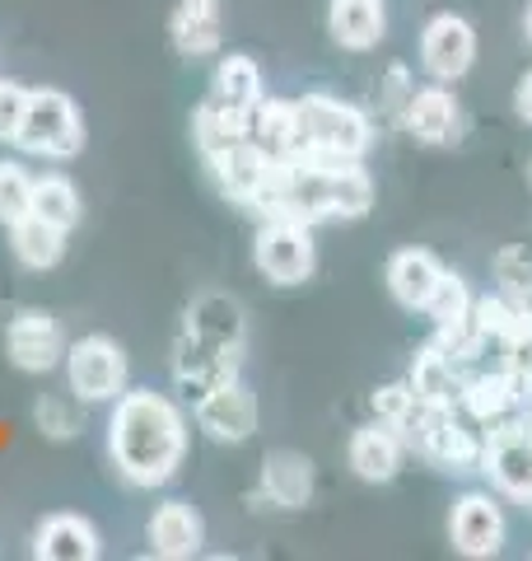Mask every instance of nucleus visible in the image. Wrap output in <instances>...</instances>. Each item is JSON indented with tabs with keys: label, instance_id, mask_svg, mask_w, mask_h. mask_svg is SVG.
<instances>
[{
	"label": "nucleus",
	"instance_id": "f257e3e1",
	"mask_svg": "<svg viewBox=\"0 0 532 561\" xmlns=\"http://www.w3.org/2000/svg\"><path fill=\"white\" fill-rule=\"evenodd\" d=\"M108 454L122 482L164 486L187 459V416L169 393L127 389L108 416Z\"/></svg>",
	"mask_w": 532,
	"mask_h": 561
},
{
	"label": "nucleus",
	"instance_id": "f03ea898",
	"mask_svg": "<svg viewBox=\"0 0 532 561\" xmlns=\"http://www.w3.org/2000/svg\"><path fill=\"white\" fill-rule=\"evenodd\" d=\"M294 117H299V136H294L290 160L342 164V160H365V150L374 146V127H369V117L355 108V103H342L332 94L294 99Z\"/></svg>",
	"mask_w": 532,
	"mask_h": 561
},
{
	"label": "nucleus",
	"instance_id": "7ed1b4c3",
	"mask_svg": "<svg viewBox=\"0 0 532 561\" xmlns=\"http://www.w3.org/2000/svg\"><path fill=\"white\" fill-rule=\"evenodd\" d=\"M14 146L38 160H76L84 150V117L66 90H33Z\"/></svg>",
	"mask_w": 532,
	"mask_h": 561
},
{
	"label": "nucleus",
	"instance_id": "20e7f679",
	"mask_svg": "<svg viewBox=\"0 0 532 561\" xmlns=\"http://www.w3.org/2000/svg\"><path fill=\"white\" fill-rule=\"evenodd\" d=\"M127 351L108 332H89V337L66 346V389L80 402H117L127 393Z\"/></svg>",
	"mask_w": 532,
	"mask_h": 561
},
{
	"label": "nucleus",
	"instance_id": "39448f33",
	"mask_svg": "<svg viewBox=\"0 0 532 561\" xmlns=\"http://www.w3.org/2000/svg\"><path fill=\"white\" fill-rule=\"evenodd\" d=\"M253 262L266 280H276V286H299V280H309L317 267L313 225L290 220V216L266 220L257 230V243H253Z\"/></svg>",
	"mask_w": 532,
	"mask_h": 561
},
{
	"label": "nucleus",
	"instance_id": "423d86ee",
	"mask_svg": "<svg viewBox=\"0 0 532 561\" xmlns=\"http://www.w3.org/2000/svg\"><path fill=\"white\" fill-rule=\"evenodd\" d=\"M482 472L513 501H532V421L500 416L490 421V435L482 445Z\"/></svg>",
	"mask_w": 532,
	"mask_h": 561
},
{
	"label": "nucleus",
	"instance_id": "0eeeda50",
	"mask_svg": "<svg viewBox=\"0 0 532 561\" xmlns=\"http://www.w3.org/2000/svg\"><path fill=\"white\" fill-rule=\"evenodd\" d=\"M66 332L47 309H20L5 323V356L24 375H51L66 365Z\"/></svg>",
	"mask_w": 532,
	"mask_h": 561
},
{
	"label": "nucleus",
	"instance_id": "6e6552de",
	"mask_svg": "<svg viewBox=\"0 0 532 561\" xmlns=\"http://www.w3.org/2000/svg\"><path fill=\"white\" fill-rule=\"evenodd\" d=\"M239 365H243V351L234 346H216V342H201L183 332L173 346V379H177V393L183 398H206L210 389H220V383L239 379Z\"/></svg>",
	"mask_w": 532,
	"mask_h": 561
},
{
	"label": "nucleus",
	"instance_id": "1a4fd4ad",
	"mask_svg": "<svg viewBox=\"0 0 532 561\" xmlns=\"http://www.w3.org/2000/svg\"><path fill=\"white\" fill-rule=\"evenodd\" d=\"M192 412H197V426L220 445H243L257 431V398L243 379H229L220 389H210L206 398L192 402Z\"/></svg>",
	"mask_w": 532,
	"mask_h": 561
},
{
	"label": "nucleus",
	"instance_id": "9d476101",
	"mask_svg": "<svg viewBox=\"0 0 532 561\" xmlns=\"http://www.w3.org/2000/svg\"><path fill=\"white\" fill-rule=\"evenodd\" d=\"M420 61L430 70L435 80H463L472 61H476V33L467 20H458V14H435L430 24L420 33Z\"/></svg>",
	"mask_w": 532,
	"mask_h": 561
},
{
	"label": "nucleus",
	"instance_id": "9b49d317",
	"mask_svg": "<svg viewBox=\"0 0 532 561\" xmlns=\"http://www.w3.org/2000/svg\"><path fill=\"white\" fill-rule=\"evenodd\" d=\"M206 164H210V179H216V187L224 197L247 206V210H253V202L266 192V179H271V154H262L247 136L216 150V154H206Z\"/></svg>",
	"mask_w": 532,
	"mask_h": 561
},
{
	"label": "nucleus",
	"instance_id": "f8f14e48",
	"mask_svg": "<svg viewBox=\"0 0 532 561\" xmlns=\"http://www.w3.org/2000/svg\"><path fill=\"white\" fill-rule=\"evenodd\" d=\"M33 557L38 561H99L103 538L94 519L80 511H51L38 529H33Z\"/></svg>",
	"mask_w": 532,
	"mask_h": 561
},
{
	"label": "nucleus",
	"instance_id": "ddd939ff",
	"mask_svg": "<svg viewBox=\"0 0 532 561\" xmlns=\"http://www.w3.org/2000/svg\"><path fill=\"white\" fill-rule=\"evenodd\" d=\"M449 534H453V548L463 557H495L505 548V515H500V505H495L490 496L467 491V496L453 505Z\"/></svg>",
	"mask_w": 532,
	"mask_h": 561
},
{
	"label": "nucleus",
	"instance_id": "4468645a",
	"mask_svg": "<svg viewBox=\"0 0 532 561\" xmlns=\"http://www.w3.org/2000/svg\"><path fill=\"white\" fill-rule=\"evenodd\" d=\"M146 538H150V552L154 557L187 561V557L201 552L206 524H201V515L192 511L187 501H164V505H154V515L146 519Z\"/></svg>",
	"mask_w": 532,
	"mask_h": 561
},
{
	"label": "nucleus",
	"instance_id": "2eb2a0df",
	"mask_svg": "<svg viewBox=\"0 0 532 561\" xmlns=\"http://www.w3.org/2000/svg\"><path fill=\"white\" fill-rule=\"evenodd\" d=\"M169 38L183 57H216L224 43V0H177L169 14Z\"/></svg>",
	"mask_w": 532,
	"mask_h": 561
},
{
	"label": "nucleus",
	"instance_id": "dca6fc26",
	"mask_svg": "<svg viewBox=\"0 0 532 561\" xmlns=\"http://www.w3.org/2000/svg\"><path fill=\"white\" fill-rule=\"evenodd\" d=\"M257 491L276 511H299V505H309V496H313V463L299 449H271L262 459Z\"/></svg>",
	"mask_w": 532,
	"mask_h": 561
},
{
	"label": "nucleus",
	"instance_id": "f3484780",
	"mask_svg": "<svg viewBox=\"0 0 532 561\" xmlns=\"http://www.w3.org/2000/svg\"><path fill=\"white\" fill-rule=\"evenodd\" d=\"M183 332H192V337H201V342H216V346H234V351H243V337H247L243 305L234 300V295L206 290V295H197V300L187 305Z\"/></svg>",
	"mask_w": 532,
	"mask_h": 561
},
{
	"label": "nucleus",
	"instance_id": "a211bd4d",
	"mask_svg": "<svg viewBox=\"0 0 532 561\" xmlns=\"http://www.w3.org/2000/svg\"><path fill=\"white\" fill-rule=\"evenodd\" d=\"M472 328L486 342H500V346L532 342V300H519L509 290L482 295V300H472Z\"/></svg>",
	"mask_w": 532,
	"mask_h": 561
},
{
	"label": "nucleus",
	"instance_id": "6ab92c4d",
	"mask_svg": "<svg viewBox=\"0 0 532 561\" xmlns=\"http://www.w3.org/2000/svg\"><path fill=\"white\" fill-rule=\"evenodd\" d=\"M350 468L365 482H393L402 468V435L393 426H383V421L360 426L350 435Z\"/></svg>",
	"mask_w": 532,
	"mask_h": 561
},
{
	"label": "nucleus",
	"instance_id": "aec40b11",
	"mask_svg": "<svg viewBox=\"0 0 532 561\" xmlns=\"http://www.w3.org/2000/svg\"><path fill=\"white\" fill-rule=\"evenodd\" d=\"M406 131H412L420 146H443L453 131H458V99L443 90V80L439 84H425V90L412 94V103H406Z\"/></svg>",
	"mask_w": 532,
	"mask_h": 561
},
{
	"label": "nucleus",
	"instance_id": "412c9836",
	"mask_svg": "<svg viewBox=\"0 0 532 561\" xmlns=\"http://www.w3.org/2000/svg\"><path fill=\"white\" fill-rule=\"evenodd\" d=\"M439 276H443V267L435 262V253H425V249H402V253H393V262H388V290H393V300L402 309L430 305Z\"/></svg>",
	"mask_w": 532,
	"mask_h": 561
},
{
	"label": "nucleus",
	"instance_id": "4be33fe9",
	"mask_svg": "<svg viewBox=\"0 0 532 561\" xmlns=\"http://www.w3.org/2000/svg\"><path fill=\"white\" fill-rule=\"evenodd\" d=\"M262 94H266V80H262V66L253 57H243V51H229V57H220L216 76H210V99L247 117L262 103Z\"/></svg>",
	"mask_w": 532,
	"mask_h": 561
},
{
	"label": "nucleus",
	"instance_id": "5701e85b",
	"mask_svg": "<svg viewBox=\"0 0 532 561\" xmlns=\"http://www.w3.org/2000/svg\"><path fill=\"white\" fill-rule=\"evenodd\" d=\"M294 136H299L294 103L262 94V103L247 113V140H253L262 154H271V160H290V154H294Z\"/></svg>",
	"mask_w": 532,
	"mask_h": 561
},
{
	"label": "nucleus",
	"instance_id": "b1692460",
	"mask_svg": "<svg viewBox=\"0 0 532 561\" xmlns=\"http://www.w3.org/2000/svg\"><path fill=\"white\" fill-rule=\"evenodd\" d=\"M327 20H332V38L342 47H350V51L379 47L383 28H388L383 0H332Z\"/></svg>",
	"mask_w": 532,
	"mask_h": 561
},
{
	"label": "nucleus",
	"instance_id": "393cba45",
	"mask_svg": "<svg viewBox=\"0 0 532 561\" xmlns=\"http://www.w3.org/2000/svg\"><path fill=\"white\" fill-rule=\"evenodd\" d=\"M10 253L20 257V267L28 272H51L57 262L66 257V230H57V225H47L43 216H28L10 225Z\"/></svg>",
	"mask_w": 532,
	"mask_h": 561
},
{
	"label": "nucleus",
	"instance_id": "a878e982",
	"mask_svg": "<svg viewBox=\"0 0 532 561\" xmlns=\"http://www.w3.org/2000/svg\"><path fill=\"white\" fill-rule=\"evenodd\" d=\"M33 216H43L47 225H57V230L70 234L84 216L80 187L70 183L66 173H33Z\"/></svg>",
	"mask_w": 532,
	"mask_h": 561
},
{
	"label": "nucleus",
	"instance_id": "bb28decb",
	"mask_svg": "<svg viewBox=\"0 0 532 561\" xmlns=\"http://www.w3.org/2000/svg\"><path fill=\"white\" fill-rule=\"evenodd\" d=\"M406 383H412L416 398H425V402H453L458 393H463V370H458V360L449 356V351H439L430 342L416 356L412 379H406Z\"/></svg>",
	"mask_w": 532,
	"mask_h": 561
},
{
	"label": "nucleus",
	"instance_id": "cd10ccee",
	"mask_svg": "<svg viewBox=\"0 0 532 561\" xmlns=\"http://www.w3.org/2000/svg\"><path fill=\"white\" fill-rule=\"evenodd\" d=\"M458 398H463L467 416L482 421V426H490V421H500L505 412L519 408V398H513L505 370H482V375L463 379V393H458Z\"/></svg>",
	"mask_w": 532,
	"mask_h": 561
},
{
	"label": "nucleus",
	"instance_id": "c85d7f7f",
	"mask_svg": "<svg viewBox=\"0 0 532 561\" xmlns=\"http://www.w3.org/2000/svg\"><path fill=\"white\" fill-rule=\"evenodd\" d=\"M420 454H425L430 463L449 468V472H472L476 463H482V440H476V435H472L458 416H449V421H443V426L430 435V440H425Z\"/></svg>",
	"mask_w": 532,
	"mask_h": 561
},
{
	"label": "nucleus",
	"instance_id": "c756f323",
	"mask_svg": "<svg viewBox=\"0 0 532 561\" xmlns=\"http://www.w3.org/2000/svg\"><path fill=\"white\" fill-rule=\"evenodd\" d=\"M192 136H197V150L201 154H216V150L234 146V140L247 136V117L234 113V108H224V103H216V99L206 94V103L192 113Z\"/></svg>",
	"mask_w": 532,
	"mask_h": 561
},
{
	"label": "nucleus",
	"instance_id": "7c9ffc66",
	"mask_svg": "<svg viewBox=\"0 0 532 561\" xmlns=\"http://www.w3.org/2000/svg\"><path fill=\"white\" fill-rule=\"evenodd\" d=\"M33 426H38L47 440H76L80 435V398L76 393H43L33 402Z\"/></svg>",
	"mask_w": 532,
	"mask_h": 561
},
{
	"label": "nucleus",
	"instance_id": "2f4dec72",
	"mask_svg": "<svg viewBox=\"0 0 532 561\" xmlns=\"http://www.w3.org/2000/svg\"><path fill=\"white\" fill-rule=\"evenodd\" d=\"M33 210V173L20 160H0V225L24 220Z\"/></svg>",
	"mask_w": 532,
	"mask_h": 561
},
{
	"label": "nucleus",
	"instance_id": "473e14b6",
	"mask_svg": "<svg viewBox=\"0 0 532 561\" xmlns=\"http://www.w3.org/2000/svg\"><path fill=\"white\" fill-rule=\"evenodd\" d=\"M425 313L435 319V328H449V323L472 319V290H467V280L458 276V272H443L435 295H430V305H425Z\"/></svg>",
	"mask_w": 532,
	"mask_h": 561
},
{
	"label": "nucleus",
	"instance_id": "72a5a7b5",
	"mask_svg": "<svg viewBox=\"0 0 532 561\" xmlns=\"http://www.w3.org/2000/svg\"><path fill=\"white\" fill-rule=\"evenodd\" d=\"M28 94H33V84L0 76V140H5V146H14V136H20V122H24V108H28Z\"/></svg>",
	"mask_w": 532,
	"mask_h": 561
},
{
	"label": "nucleus",
	"instance_id": "f704fd0d",
	"mask_svg": "<svg viewBox=\"0 0 532 561\" xmlns=\"http://www.w3.org/2000/svg\"><path fill=\"white\" fill-rule=\"evenodd\" d=\"M495 276L505 280L509 295L532 300V257H528V249H505L500 257H495Z\"/></svg>",
	"mask_w": 532,
	"mask_h": 561
},
{
	"label": "nucleus",
	"instance_id": "c9c22d12",
	"mask_svg": "<svg viewBox=\"0 0 532 561\" xmlns=\"http://www.w3.org/2000/svg\"><path fill=\"white\" fill-rule=\"evenodd\" d=\"M500 370L509 375V389L519 402L532 398V342H519V346H505V365Z\"/></svg>",
	"mask_w": 532,
	"mask_h": 561
},
{
	"label": "nucleus",
	"instance_id": "e433bc0d",
	"mask_svg": "<svg viewBox=\"0 0 532 561\" xmlns=\"http://www.w3.org/2000/svg\"><path fill=\"white\" fill-rule=\"evenodd\" d=\"M412 402H416V389H412V383H388V389L374 393V412H379L383 426H393V431H397V421L412 412Z\"/></svg>",
	"mask_w": 532,
	"mask_h": 561
},
{
	"label": "nucleus",
	"instance_id": "4c0bfd02",
	"mask_svg": "<svg viewBox=\"0 0 532 561\" xmlns=\"http://www.w3.org/2000/svg\"><path fill=\"white\" fill-rule=\"evenodd\" d=\"M412 94H416V84H412V76H406V66H393L383 76V103L393 113H406V103H412Z\"/></svg>",
	"mask_w": 532,
	"mask_h": 561
},
{
	"label": "nucleus",
	"instance_id": "58836bf2",
	"mask_svg": "<svg viewBox=\"0 0 532 561\" xmlns=\"http://www.w3.org/2000/svg\"><path fill=\"white\" fill-rule=\"evenodd\" d=\"M513 103H519V117L532 122V70L519 80V90H513Z\"/></svg>",
	"mask_w": 532,
	"mask_h": 561
},
{
	"label": "nucleus",
	"instance_id": "ea45409f",
	"mask_svg": "<svg viewBox=\"0 0 532 561\" xmlns=\"http://www.w3.org/2000/svg\"><path fill=\"white\" fill-rule=\"evenodd\" d=\"M528 38H532V5H528Z\"/></svg>",
	"mask_w": 532,
	"mask_h": 561
}]
</instances>
